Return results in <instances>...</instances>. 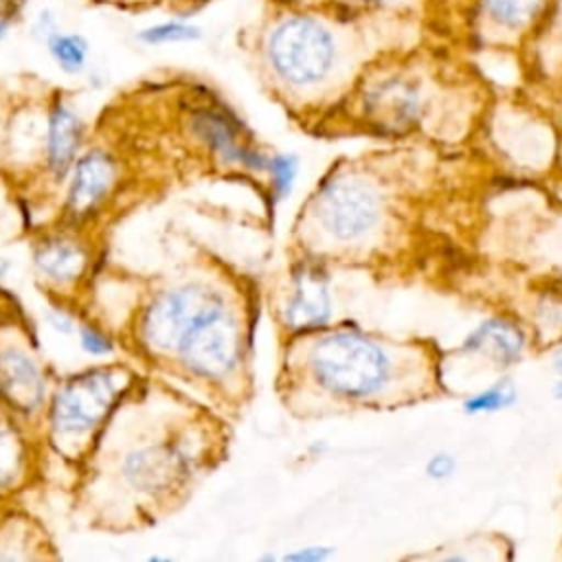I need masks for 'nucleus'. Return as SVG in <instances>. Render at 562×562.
<instances>
[{"label":"nucleus","instance_id":"1","mask_svg":"<svg viewBox=\"0 0 562 562\" xmlns=\"http://www.w3.org/2000/svg\"><path fill=\"white\" fill-rule=\"evenodd\" d=\"M138 386V375L121 362L92 364L50 389L44 424L50 448L77 461L90 457L112 413Z\"/></svg>","mask_w":562,"mask_h":562},{"label":"nucleus","instance_id":"2","mask_svg":"<svg viewBox=\"0 0 562 562\" xmlns=\"http://www.w3.org/2000/svg\"><path fill=\"white\" fill-rule=\"evenodd\" d=\"M338 57L331 26L310 13H288L266 35V59L274 75L305 88L323 81Z\"/></svg>","mask_w":562,"mask_h":562},{"label":"nucleus","instance_id":"3","mask_svg":"<svg viewBox=\"0 0 562 562\" xmlns=\"http://www.w3.org/2000/svg\"><path fill=\"white\" fill-rule=\"evenodd\" d=\"M312 371L325 389L347 397H364L384 384L386 358L367 336L334 331L316 342Z\"/></svg>","mask_w":562,"mask_h":562},{"label":"nucleus","instance_id":"4","mask_svg":"<svg viewBox=\"0 0 562 562\" xmlns=\"http://www.w3.org/2000/svg\"><path fill=\"white\" fill-rule=\"evenodd\" d=\"M50 389L31 336L18 323L0 318V404L24 424L44 417Z\"/></svg>","mask_w":562,"mask_h":562},{"label":"nucleus","instance_id":"5","mask_svg":"<svg viewBox=\"0 0 562 562\" xmlns=\"http://www.w3.org/2000/svg\"><path fill=\"white\" fill-rule=\"evenodd\" d=\"M239 336L235 314L217 294H213L182 334L173 358L189 375L217 382L237 364Z\"/></svg>","mask_w":562,"mask_h":562},{"label":"nucleus","instance_id":"6","mask_svg":"<svg viewBox=\"0 0 562 562\" xmlns=\"http://www.w3.org/2000/svg\"><path fill=\"white\" fill-rule=\"evenodd\" d=\"M187 448L180 439H149V435L125 441L110 457L119 487L138 501H156L171 490L187 472Z\"/></svg>","mask_w":562,"mask_h":562},{"label":"nucleus","instance_id":"7","mask_svg":"<svg viewBox=\"0 0 562 562\" xmlns=\"http://www.w3.org/2000/svg\"><path fill=\"white\" fill-rule=\"evenodd\" d=\"M213 299V292L195 281L167 285L147 299L136 316L134 336L138 349L149 358L171 356L200 310Z\"/></svg>","mask_w":562,"mask_h":562},{"label":"nucleus","instance_id":"8","mask_svg":"<svg viewBox=\"0 0 562 562\" xmlns=\"http://www.w3.org/2000/svg\"><path fill=\"white\" fill-rule=\"evenodd\" d=\"M121 184L119 158L105 147L81 149L66 178L61 220L66 226L83 228L92 222Z\"/></svg>","mask_w":562,"mask_h":562},{"label":"nucleus","instance_id":"9","mask_svg":"<svg viewBox=\"0 0 562 562\" xmlns=\"http://www.w3.org/2000/svg\"><path fill=\"white\" fill-rule=\"evenodd\" d=\"M31 266L37 281L53 294H68L77 288L90 268V248L77 226L42 233L31 246Z\"/></svg>","mask_w":562,"mask_h":562},{"label":"nucleus","instance_id":"10","mask_svg":"<svg viewBox=\"0 0 562 562\" xmlns=\"http://www.w3.org/2000/svg\"><path fill=\"white\" fill-rule=\"evenodd\" d=\"M86 121L64 97H53L44 112L42 165L53 184H64L83 149Z\"/></svg>","mask_w":562,"mask_h":562},{"label":"nucleus","instance_id":"11","mask_svg":"<svg viewBox=\"0 0 562 562\" xmlns=\"http://www.w3.org/2000/svg\"><path fill=\"white\" fill-rule=\"evenodd\" d=\"M318 217L329 235L353 239L373 226L378 202L367 187L351 180H334L318 195Z\"/></svg>","mask_w":562,"mask_h":562},{"label":"nucleus","instance_id":"12","mask_svg":"<svg viewBox=\"0 0 562 562\" xmlns=\"http://www.w3.org/2000/svg\"><path fill=\"white\" fill-rule=\"evenodd\" d=\"M191 130L202 143H206L220 158L228 162H241L255 169L268 167L263 156L239 140L237 121L217 105H198L191 112Z\"/></svg>","mask_w":562,"mask_h":562},{"label":"nucleus","instance_id":"13","mask_svg":"<svg viewBox=\"0 0 562 562\" xmlns=\"http://www.w3.org/2000/svg\"><path fill=\"white\" fill-rule=\"evenodd\" d=\"M31 470V448L22 424L0 404V496L15 492Z\"/></svg>","mask_w":562,"mask_h":562},{"label":"nucleus","instance_id":"14","mask_svg":"<svg viewBox=\"0 0 562 562\" xmlns=\"http://www.w3.org/2000/svg\"><path fill=\"white\" fill-rule=\"evenodd\" d=\"M329 316L327 283L314 270H303L294 279V292L285 305V318L294 329L318 327Z\"/></svg>","mask_w":562,"mask_h":562},{"label":"nucleus","instance_id":"15","mask_svg":"<svg viewBox=\"0 0 562 562\" xmlns=\"http://www.w3.org/2000/svg\"><path fill=\"white\" fill-rule=\"evenodd\" d=\"M369 108L378 119L393 125L413 121L419 110V90L408 79L389 77L371 90Z\"/></svg>","mask_w":562,"mask_h":562},{"label":"nucleus","instance_id":"16","mask_svg":"<svg viewBox=\"0 0 562 562\" xmlns=\"http://www.w3.org/2000/svg\"><path fill=\"white\" fill-rule=\"evenodd\" d=\"M42 46L59 72L75 77V75H81L88 70L90 42L86 35H81L77 31L57 29Z\"/></svg>","mask_w":562,"mask_h":562},{"label":"nucleus","instance_id":"17","mask_svg":"<svg viewBox=\"0 0 562 562\" xmlns=\"http://www.w3.org/2000/svg\"><path fill=\"white\" fill-rule=\"evenodd\" d=\"M465 349H490L496 360L501 362H512L518 358L522 349V334L516 325L507 321H485L468 340Z\"/></svg>","mask_w":562,"mask_h":562},{"label":"nucleus","instance_id":"18","mask_svg":"<svg viewBox=\"0 0 562 562\" xmlns=\"http://www.w3.org/2000/svg\"><path fill=\"white\" fill-rule=\"evenodd\" d=\"M136 42L149 48L156 46H173V44H191L202 37V29L187 15H167L154 22L143 24L134 33Z\"/></svg>","mask_w":562,"mask_h":562},{"label":"nucleus","instance_id":"19","mask_svg":"<svg viewBox=\"0 0 562 562\" xmlns=\"http://www.w3.org/2000/svg\"><path fill=\"white\" fill-rule=\"evenodd\" d=\"M547 0H481L483 18L505 31L527 29L544 9Z\"/></svg>","mask_w":562,"mask_h":562},{"label":"nucleus","instance_id":"20","mask_svg":"<svg viewBox=\"0 0 562 562\" xmlns=\"http://www.w3.org/2000/svg\"><path fill=\"white\" fill-rule=\"evenodd\" d=\"M75 336H77L81 351L88 353L90 358L103 360L116 351L114 336L105 327H101L99 323H94L90 318H79Z\"/></svg>","mask_w":562,"mask_h":562},{"label":"nucleus","instance_id":"21","mask_svg":"<svg viewBox=\"0 0 562 562\" xmlns=\"http://www.w3.org/2000/svg\"><path fill=\"white\" fill-rule=\"evenodd\" d=\"M516 400V389L512 382H498L490 386L487 391L474 395L472 400L465 402L468 413H490L509 406Z\"/></svg>","mask_w":562,"mask_h":562},{"label":"nucleus","instance_id":"22","mask_svg":"<svg viewBox=\"0 0 562 562\" xmlns=\"http://www.w3.org/2000/svg\"><path fill=\"white\" fill-rule=\"evenodd\" d=\"M44 318L50 325V329H55L59 336H75L79 318L75 316V312L66 303H57V301L48 303V307L44 312Z\"/></svg>","mask_w":562,"mask_h":562},{"label":"nucleus","instance_id":"23","mask_svg":"<svg viewBox=\"0 0 562 562\" xmlns=\"http://www.w3.org/2000/svg\"><path fill=\"white\" fill-rule=\"evenodd\" d=\"M59 26V15L55 9L50 7H40L33 18H31V24H29V33L33 40H37L40 44H44Z\"/></svg>","mask_w":562,"mask_h":562},{"label":"nucleus","instance_id":"24","mask_svg":"<svg viewBox=\"0 0 562 562\" xmlns=\"http://www.w3.org/2000/svg\"><path fill=\"white\" fill-rule=\"evenodd\" d=\"M268 169L272 173V182H274L279 195H283L292 187V180H294V173H296L294 158H290V156H274V158L268 160Z\"/></svg>","mask_w":562,"mask_h":562},{"label":"nucleus","instance_id":"25","mask_svg":"<svg viewBox=\"0 0 562 562\" xmlns=\"http://www.w3.org/2000/svg\"><path fill=\"white\" fill-rule=\"evenodd\" d=\"M22 0H0V44L11 33L15 20L20 18Z\"/></svg>","mask_w":562,"mask_h":562},{"label":"nucleus","instance_id":"26","mask_svg":"<svg viewBox=\"0 0 562 562\" xmlns=\"http://www.w3.org/2000/svg\"><path fill=\"white\" fill-rule=\"evenodd\" d=\"M426 470H428V474H430V476H435V479H443V476L452 474V470H454V461H452V457H448V454H435V457L428 461Z\"/></svg>","mask_w":562,"mask_h":562},{"label":"nucleus","instance_id":"27","mask_svg":"<svg viewBox=\"0 0 562 562\" xmlns=\"http://www.w3.org/2000/svg\"><path fill=\"white\" fill-rule=\"evenodd\" d=\"M327 555V551L325 549H303V551H299V553H292V555H288V560H307V562H312V560H321V558H325Z\"/></svg>","mask_w":562,"mask_h":562},{"label":"nucleus","instance_id":"28","mask_svg":"<svg viewBox=\"0 0 562 562\" xmlns=\"http://www.w3.org/2000/svg\"><path fill=\"white\" fill-rule=\"evenodd\" d=\"M108 4H121V7H140V4H151V2H160V0H101Z\"/></svg>","mask_w":562,"mask_h":562},{"label":"nucleus","instance_id":"29","mask_svg":"<svg viewBox=\"0 0 562 562\" xmlns=\"http://www.w3.org/2000/svg\"><path fill=\"white\" fill-rule=\"evenodd\" d=\"M360 4H369V7H395V4H402L406 0H356Z\"/></svg>","mask_w":562,"mask_h":562},{"label":"nucleus","instance_id":"30","mask_svg":"<svg viewBox=\"0 0 562 562\" xmlns=\"http://www.w3.org/2000/svg\"><path fill=\"white\" fill-rule=\"evenodd\" d=\"M11 268H13V263L7 257H0V281H4L9 277Z\"/></svg>","mask_w":562,"mask_h":562},{"label":"nucleus","instance_id":"31","mask_svg":"<svg viewBox=\"0 0 562 562\" xmlns=\"http://www.w3.org/2000/svg\"><path fill=\"white\" fill-rule=\"evenodd\" d=\"M553 393H555V397H562V382L555 386V391H553Z\"/></svg>","mask_w":562,"mask_h":562},{"label":"nucleus","instance_id":"32","mask_svg":"<svg viewBox=\"0 0 562 562\" xmlns=\"http://www.w3.org/2000/svg\"><path fill=\"white\" fill-rule=\"evenodd\" d=\"M558 369H560V373H562V353H560V358H558Z\"/></svg>","mask_w":562,"mask_h":562}]
</instances>
